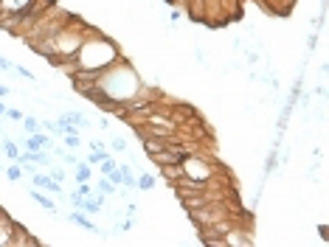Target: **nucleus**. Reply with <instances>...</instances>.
Segmentation results:
<instances>
[{
  "instance_id": "a878e982",
  "label": "nucleus",
  "mask_w": 329,
  "mask_h": 247,
  "mask_svg": "<svg viewBox=\"0 0 329 247\" xmlns=\"http://www.w3.org/2000/svg\"><path fill=\"white\" fill-rule=\"evenodd\" d=\"M99 129H110V121L104 118V115H101V118H99Z\"/></svg>"
},
{
  "instance_id": "f8f14e48",
  "label": "nucleus",
  "mask_w": 329,
  "mask_h": 247,
  "mask_svg": "<svg viewBox=\"0 0 329 247\" xmlns=\"http://www.w3.org/2000/svg\"><path fill=\"white\" fill-rule=\"evenodd\" d=\"M65 118L71 121V124H76L79 129H87V127H90V118H87L85 113H76V110H71V113H65Z\"/></svg>"
},
{
  "instance_id": "5701e85b",
  "label": "nucleus",
  "mask_w": 329,
  "mask_h": 247,
  "mask_svg": "<svg viewBox=\"0 0 329 247\" xmlns=\"http://www.w3.org/2000/svg\"><path fill=\"white\" fill-rule=\"evenodd\" d=\"M90 149H93V152H107V143L104 141H90Z\"/></svg>"
},
{
  "instance_id": "cd10ccee",
  "label": "nucleus",
  "mask_w": 329,
  "mask_h": 247,
  "mask_svg": "<svg viewBox=\"0 0 329 247\" xmlns=\"http://www.w3.org/2000/svg\"><path fill=\"white\" fill-rule=\"evenodd\" d=\"M175 3H178V9H183V6H186V0H175Z\"/></svg>"
},
{
  "instance_id": "f3484780",
  "label": "nucleus",
  "mask_w": 329,
  "mask_h": 247,
  "mask_svg": "<svg viewBox=\"0 0 329 247\" xmlns=\"http://www.w3.org/2000/svg\"><path fill=\"white\" fill-rule=\"evenodd\" d=\"M51 174V180H57V183H62L65 185V180H68V174H65V169L62 166H57V163H54V166H51V169H45Z\"/></svg>"
},
{
  "instance_id": "c85d7f7f",
  "label": "nucleus",
  "mask_w": 329,
  "mask_h": 247,
  "mask_svg": "<svg viewBox=\"0 0 329 247\" xmlns=\"http://www.w3.org/2000/svg\"><path fill=\"white\" fill-rule=\"evenodd\" d=\"M0 127H3V118H0Z\"/></svg>"
},
{
  "instance_id": "dca6fc26",
  "label": "nucleus",
  "mask_w": 329,
  "mask_h": 247,
  "mask_svg": "<svg viewBox=\"0 0 329 247\" xmlns=\"http://www.w3.org/2000/svg\"><path fill=\"white\" fill-rule=\"evenodd\" d=\"M96 191H101V194H107V197H110V194H115V191H118V185L110 183L107 177H101L99 183H96Z\"/></svg>"
},
{
  "instance_id": "f03ea898",
  "label": "nucleus",
  "mask_w": 329,
  "mask_h": 247,
  "mask_svg": "<svg viewBox=\"0 0 329 247\" xmlns=\"http://www.w3.org/2000/svg\"><path fill=\"white\" fill-rule=\"evenodd\" d=\"M87 31H90V23L79 20V17L73 15L71 20L65 23V26H62V29H59L54 37H48V40H40V43H31L29 48L34 51L37 57L48 59L51 68H57L62 59H71L73 54H76L79 45L85 43Z\"/></svg>"
},
{
  "instance_id": "393cba45",
  "label": "nucleus",
  "mask_w": 329,
  "mask_h": 247,
  "mask_svg": "<svg viewBox=\"0 0 329 247\" xmlns=\"http://www.w3.org/2000/svg\"><path fill=\"white\" fill-rule=\"evenodd\" d=\"M9 96H12V90L6 85H0V99H9Z\"/></svg>"
},
{
  "instance_id": "423d86ee",
  "label": "nucleus",
  "mask_w": 329,
  "mask_h": 247,
  "mask_svg": "<svg viewBox=\"0 0 329 247\" xmlns=\"http://www.w3.org/2000/svg\"><path fill=\"white\" fill-rule=\"evenodd\" d=\"M65 219H68V222H73L76 227H85V230H90V233H104V227H99L96 222H90V219L85 216V211H79V208H76L73 213H68Z\"/></svg>"
},
{
  "instance_id": "0eeeda50",
  "label": "nucleus",
  "mask_w": 329,
  "mask_h": 247,
  "mask_svg": "<svg viewBox=\"0 0 329 247\" xmlns=\"http://www.w3.org/2000/svg\"><path fill=\"white\" fill-rule=\"evenodd\" d=\"M12 247H40V239H34L26 227L17 222V227H15V239H12Z\"/></svg>"
},
{
  "instance_id": "412c9836",
  "label": "nucleus",
  "mask_w": 329,
  "mask_h": 247,
  "mask_svg": "<svg viewBox=\"0 0 329 247\" xmlns=\"http://www.w3.org/2000/svg\"><path fill=\"white\" fill-rule=\"evenodd\" d=\"M59 160H62L65 166H76L79 157H76V155H71V152H62V155H59Z\"/></svg>"
},
{
  "instance_id": "1a4fd4ad",
  "label": "nucleus",
  "mask_w": 329,
  "mask_h": 247,
  "mask_svg": "<svg viewBox=\"0 0 329 247\" xmlns=\"http://www.w3.org/2000/svg\"><path fill=\"white\" fill-rule=\"evenodd\" d=\"M0 143H3V155L9 157V160H17V157H20V143L17 141H12V138H9V135H3V138H0Z\"/></svg>"
},
{
  "instance_id": "6ab92c4d",
  "label": "nucleus",
  "mask_w": 329,
  "mask_h": 247,
  "mask_svg": "<svg viewBox=\"0 0 329 247\" xmlns=\"http://www.w3.org/2000/svg\"><path fill=\"white\" fill-rule=\"evenodd\" d=\"M23 110H17V107H6V115H3V118H9V121H15V124H20L23 121Z\"/></svg>"
},
{
  "instance_id": "39448f33",
  "label": "nucleus",
  "mask_w": 329,
  "mask_h": 247,
  "mask_svg": "<svg viewBox=\"0 0 329 247\" xmlns=\"http://www.w3.org/2000/svg\"><path fill=\"white\" fill-rule=\"evenodd\" d=\"M31 183H34V188H43V191H51V194H59V197H62V183L51 180L48 171H34V174H31Z\"/></svg>"
},
{
  "instance_id": "4468645a",
  "label": "nucleus",
  "mask_w": 329,
  "mask_h": 247,
  "mask_svg": "<svg viewBox=\"0 0 329 247\" xmlns=\"http://www.w3.org/2000/svg\"><path fill=\"white\" fill-rule=\"evenodd\" d=\"M6 180H9V183H20V180H23V166L17 160H12V166L6 169Z\"/></svg>"
},
{
  "instance_id": "b1692460",
  "label": "nucleus",
  "mask_w": 329,
  "mask_h": 247,
  "mask_svg": "<svg viewBox=\"0 0 329 247\" xmlns=\"http://www.w3.org/2000/svg\"><path fill=\"white\" fill-rule=\"evenodd\" d=\"M194 59H197V65H206V51H203V48H194Z\"/></svg>"
},
{
  "instance_id": "9d476101",
  "label": "nucleus",
  "mask_w": 329,
  "mask_h": 247,
  "mask_svg": "<svg viewBox=\"0 0 329 247\" xmlns=\"http://www.w3.org/2000/svg\"><path fill=\"white\" fill-rule=\"evenodd\" d=\"M29 194H31V199H34V202L40 205V208H45V211H51V213H57V205H54L48 197H45L43 188H34V191H29Z\"/></svg>"
},
{
  "instance_id": "4be33fe9",
  "label": "nucleus",
  "mask_w": 329,
  "mask_h": 247,
  "mask_svg": "<svg viewBox=\"0 0 329 247\" xmlns=\"http://www.w3.org/2000/svg\"><path fill=\"white\" fill-rule=\"evenodd\" d=\"M76 194H79V197H90V194H93V188H90V183H79Z\"/></svg>"
},
{
  "instance_id": "a211bd4d",
  "label": "nucleus",
  "mask_w": 329,
  "mask_h": 247,
  "mask_svg": "<svg viewBox=\"0 0 329 247\" xmlns=\"http://www.w3.org/2000/svg\"><path fill=\"white\" fill-rule=\"evenodd\" d=\"M62 143H65L68 149H79V146H82L79 135H73V132H65V135H62Z\"/></svg>"
},
{
  "instance_id": "6e6552de",
  "label": "nucleus",
  "mask_w": 329,
  "mask_h": 247,
  "mask_svg": "<svg viewBox=\"0 0 329 247\" xmlns=\"http://www.w3.org/2000/svg\"><path fill=\"white\" fill-rule=\"evenodd\" d=\"M73 169H76V171H73V180H76V183H90V177H93V166H90L87 160H79Z\"/></svg>"
},
{
  "instance_id": "7ed1b4c3",
  "label": "nucleus",
  "mask_w": 329,
  "mask_h": 247,
  "mask_svg": "<svg viewBox=\"0 0 329 247\" xmlns=\"http://www.w3.org/2000/svg\"><path fill=\"white\" fill-rule=\"evenodd\" d=\"M121 57L124 54L118 48V43L113 37H107L104 31L93 29V26L87 31L85 43L79 45V51L73 54V59H76V65L82 71H104L107 65H113L115 59H121Z\"/></svg>"
},
{
  "instance_id": "aec40b11",
  "label": "nucleus",
  "mask_w": 329,
  "mask_h": 247,
  "mask_svg": "<svg viewBox=\"0 0 329 247\" xmlns=\"http://www.w3.org/2000/svg\"><path fill=\"white\" fill-rule=\"evenodd\" d=\"M107 155H110V152H90V155H87V163H90V166H99Z\"/></svg>"
},
{
  "instance_id": "20e7f679",
  "label": "nucleus",
  "mask_w": 329,
  "mask_h": 247,
  "mask_svg": "<svg viewBox=\"0 0 329 247\" xmlns=\"http://www.w3.org/2000/svg\"><path fill=\"white\" fill-rule=\"evenodd\" d=\"M15 227L17 219L9 216L3 208H0V247H12V239H15Z\"/></svg>"
},
{
  "instance_id": "f257e3e1",
  "label": "nucleus",
  "mask_w": 329,
  "mask_h": 247,
  "mask_svg": "<svg viewBox=\"0 0 329 247\" xmlns=\"http://www.w3.org/2000/svg\"><path fill=\"white\" fill-rule=\"evenodd\" d=\"M143 85L141 73L129 65V59H115L113 65H107L104 71L99 73V79H96V90L87 96V101H99V99H110L115 101V104H127L132 96L138 93V87Z\"/></svg>"
},
{
  "instance_id": "bb28decb",
  "label": "nucleus",
  "mask_w": 329,
  "mask_h": 247,
  "mask_svg": "<svg viewBox=\"0 0 329 247\" xmlns=\"http://www.w3.org/2000/svg\"><path fill=\"white\" fill-rule=\"evenodd\" d=\"M6 107H9V104H6V101H3V99H0V118L6 115Z\"/></svg>"
},
{
  "instance_id": "2eb2a0df",
  "label": "nucleus",
  "mask_w": 329,
  "mask_h": 247,
  "mask_svg": "<svg viewBox=\"0 0 329 247\" xmlns=\"http://www.w3.org/2000/svg\"><path fill=\"white\" fill-rule=\"evenodd\" d=\"M110 146H113V152H129V141L127 138H121V135H110Z\"/></svg>"
},
{
  "instance_id": "ddd939ff",
  "label": "nucleus",
  "mask_w": 329,
  "mask_h": 247,
  "mask_svg": "<svg viewBox=\"0 0 329 247\" xmlns=\"http://www.w3.org/2000/svg\"><path fill=\"white\" fill-rule=\"evenodd\" d=\"M20 124H23V129H26V135H34V132L43 129V127H40V118H34V115H23Z\"/></svg>"
},
{
  "instance_id": "9b49d317",
  "label": "nucleus",
  "mask_w": 329,
  "mask_h": 247,
  "mask_svg": "<svg viewBox=\"0 0 329 247\" xmlns=\"http://www.w3.org/2000/svg\"><path fill=\"white\" fill-rule=\"evenodd\" d=\"M160 174H163V180H169V183H175L178 177H183V169H180V163H172V166H160Z\"/></svg>"
}]
</instances>
